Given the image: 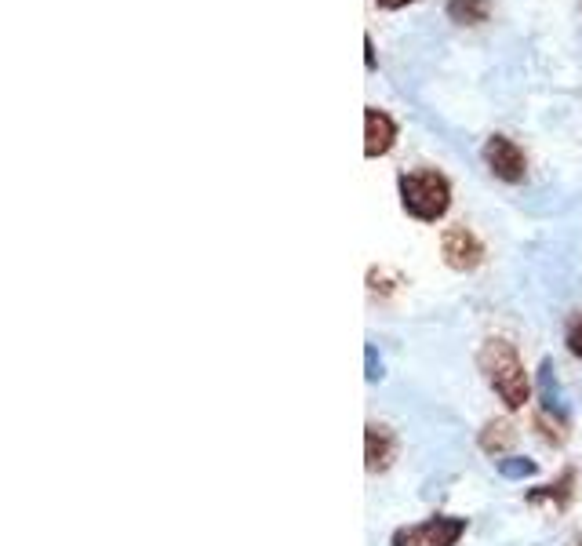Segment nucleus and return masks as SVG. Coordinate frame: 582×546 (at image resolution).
I'll list each match as a JSON object with an SVG mask.
<instances>
[{
	"label": "nucleus",
	"mask_w": 582,
	"mask_h": 546,
	"mask_svg": "<svg viewBox=\"0 0 582 546\" xmlns=\"http://www.w3.org/2000/svg\"><path fill=\"white\" fill-rule=\"evenodd\" d=\"M481 372L488 379V386L495 390L502 405L517 412L532 401V383H528V372H524V361L517 354V346L506 343V339H488L481 346Z\"/></svg>",
	"instance_id": "obj_1"
},
{
	"label": "nucleus",
	"mask_w": 582,
	"mask_h": 546,
	"mask_svg": "<svg viewBox=\"0 0 582 546\" xmlns=\"http://www.w3.org/2000/svg\"><path fill=\"white\" fill-rule=\"evenodd\" d=\"M397 190H401L404 212L419 219V223H437L448 212V204H452V182L444 179L441 172H433V168L404 172L397 179Z\"/></svg>",
	"instance_id": "obj_2"
},
{
	"label": "nucleus",
	"mask_w": 582,
	"mask_h": 546,
	"mask_svg": "<svg viewBox=\"0 0 582 546\" xmlns=\"http://www.w3.org/2000/svg\"><path fill=\"white\" fill-rule=\"evenodd\" d=\"M466 536V517H448L437 514L422 525L397 528L390 539V546H455Z\"/></svg>",
	"instance_id": "obj_3"
},
{
	"label": "nucleus",
	"mask_w": 582,
	"mask_h": 546,
	"mask_svg": "<svg viewBox=\"0 0 582 546\" xmlns=\"http://www.w3.org/2000/svg\"><path fill=\"white\" fill-rule=\"evenodd\" d=\"M484 164L492 168L495 179L502 182H524L528 175V157L521 153V146L506 135H492V139L484 142Z\"/></svg>",
	"instance_id": "obj_4"
},
{
	"label": "nucleus",
	"mask_w": 582,
	"mask_h": 546,
	"mask_svg": "<svg viewBox=\"0 0 582 546\" xmlns=\"http://www.w3.org/2000/svg\"><path fill=\"white\" fill-rule=\"evenodd\" d=\"M441 255L444 263L452 266V270H477L484 263V244L477 241V233L466 230V226H452V230H444L441 237Z\"/></svg>",
	"instance_id": "obj_5"
},
{
	"label": "nucleus",
	"mask_w": 582,
	"mask_h": 546,
	"mask_svg": "<svg viewBox=\"0 0 582 546\" xmlns=\"http://www.w3.org/2000/svg\"><path fill=\"white\" fill-rule=\"evenodd\" d=\"M393 459H397V434L390 426L368 423V430H364V466L372 474H382L393 466Z\"/></svg>",
	"instance_id": "obj_6"
},
{
	"label": "nucleus",
	"mask_w": 582,
	"mask_h": 546,
	"mask_svg": "<svg viewBox=\"0 0 582 546\" xmlns=\"http://www.w3.org/2000/svg\"><path fill=\"white\" fill-rule=\"evenodd\" d=\"M393 142H397V124H393V117L382 113L379 106H368L364 110V157L390 153Z\"/></svg>",
	"instance_id": "obj_7"
},
{
	"label": "nucleus",
	"mask_w": 582,
	"mask_h": 546,
	"mask_svg": "<svg viewBox=\"0 0 582 546\" xmlns=\"http://www.w3.org/2000/svg\"><path fill=\"white\" fill-rule=\"evenodd\" d=\"M572 496H575V470L568 466L553 485H542L535 492H528V503H553L557 510H564V506L572 503Z\"/></svg>",
	"instance_id": "obj_8"
},
{
	"label": "nucleus",
	"mask_w": 582,
	"mask_h": 546,
	"mask_svg": "<svg viewBox=\"0 0 582 546\" xmlns=\"http://www.w3.org/2000/svg\"><path fill=\"white\" fill-rule=\"evenodd\" d=\"M513 441H517V430H513V423H506V419H492V423L481 430V448L488 455H506L513 448Z\"/></svg>",
	"instance_id": "obj_9"
},
{
	"label": "nucleus",
	"mask_w": 582,
	"mask_h": 546,
	"mask_svg": "<svg viewBox=\"0 0 582 546\" xmlns=\"http://www.w3.org/2000/svg\"><path fill=\"white\" fill-rule=\"evenodd\" d=\"M488 11H492L488 0H448V15L455 22H462V26H481V22H488Z\"/></svg>",
	"instance_id": "obj_10"
},
{
	"label": "nucleus",
	"mask_w": 582,
	"mask_h": 546,
	"mask_svg": "<svg viewBox=\"0 0 582 546\" xmlns=\"http://www.w3.org/2000/svg\"><path fill=\"white\" fill-rule=\"evenodd\" d=\"M564 343H568V350H572V354L582 361V317H575V321L568 324V335H564Z\"/></svg>",
	"instance_id": "obj_11"
},
{
	"label": "nucleus",
	"mask_w": 582,
	"mask_h": 546,
	"mask_svg": "<svg viewBox=\"0 0 582 546\" xmlns=\"http://www.w3.org/2000/svg\"><path fill=\"white\" fill-rule=\"evenodd\" d=\"M502 474L506 477H528V474H535V463H502Z\"/></svg>",
	"instance_id": "obj_12"
},
{
	"label": "nucleus",
	"mask_w": 582,
	"mask_h": 546,
	"mask_svg": "<svg viewBox=\"0 0 582 546\" xmlns=\"http://www.w3.org/2000/svg\"><path fill=\"white\" fill-rule=\"evenodd\" d=\"M364 51H368V55H364V62H368V70H375V48H372V37H364Z\"/></svg>",
	"instance_id": "obj_13"
},
{
	"label": "nucleus",
	"mask_w": 582,
	"mask_h": 546,
	"mask_svg": "<svg viewBox=\"0 0 582 546\" xmlns=\"http://www.w3.org/2000/svg\"><path fill=\"white\" fill-rule=\"evenodd\" d=\"M375 4H379V8H404V4H415V0H375Z\"/></svg>",
	"instance_id": "obj_14"
},
{
	"label": "nucleus",
	"mask_w": 582,
	"mask_h": 546,
	"mask_svg": "<svg viewBox=\"0 0 582 546\" xmlns=\"http://www.w3.org/2000/svg\"><path fill=\"white\" fill-rule=\"evenodd\" d=\"M575 546H582V539H579V543H575Z\"/></svg>",
	"instance_id": "obj_15"
}]
</instances>
